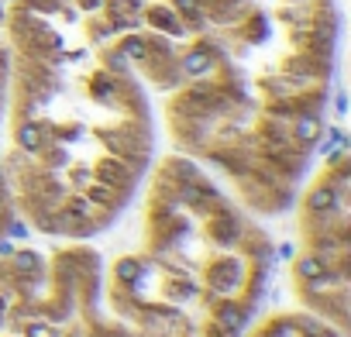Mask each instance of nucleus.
<instances>
[{"mask_svg": "<svg viewBox=\"0 0 351 337\" xmlns=\"http://www.w3.org/2000/svg\"><path fill=\"white\" fill-rule=\"evenodd\" d=\"M193 0H4L14 214L38 234L90 241L131 207L155 162Z\"/></svg>", "mask_w": 351, "mask_h": 337, "instance_id": "obj_1", "label": "nucleus"}, {"mask_svg": "<svg viewBox=\"0 0 351 337\" xmlns=\"http://www.w3.org/2000/svg\"><path fill=\"white\" fill-rule=\"evenodd\" d=\"M141 245L0 258V337H241L272 269L262 227L180 151L148 168Z\"/></svg>", "mask_w": 351, "mask_h": 337, "instance_id": "obj_2", "label": "nucleus"}, {"mask_svg": "<svg viewBox=\"0 0 351 337\" xmlns=\"http://www.w3.org/2000/svg\"><path fill=\"white\" fill-rule=\"evenodd\" d=\"M337 32L334 0H193L158 107L176 151L214 165L255 214H282L324 141Z\"/></svg>", "mask_w": 351, "mask_h": 337, "instance_id": "obj_3", "label": "nucleus"}, {"mask_svg": "<svg viewBox=\"0 0 351 337\" xmlns=\"http://www.w3.org/2000/svg\"><path fill=\"white\" fill-rule=\"evenodd\" d=\"M348 186L351 162L341 148L324 162L300 207L303 251H310L324 275L337 286H348Z\"/></svg>", "mask_w": 351, "mask_h": 337, "instance_id": "obj_4", "label": "nucleus"}, {"mask_svg": "<svg viewBox=\"0 0 351 337\" xmlns=\"http://www.w3.org/2000/svg\"><path fill=\"white\" fill-rule=\"evenodd\" d=\"M241 337H344L341 327L327 323L324 316H310V313H276L269 320H262L258 327H252Z\"/></svg>", "mask_w": 351, "mask_h": 337, "instance_id": "obj_5", "label": "nucleus"}, {"mask_svg": "<svg viewBox=\"0 0 351 337\" xmlns=\"http://www.w3.org/2000/svg\"><path fill=\"white\" fill-rule=\"evenodd\" d=\"M4 107H8V35H4V0H0V121H4ZM14 207H11V193L4 183V165H0V238L11 234L14 227Z\"/></svg>", "mask_w": 351, "mask_h": 337, "instance_id": "obj_6", "label": "nucleus"}]
</instances>
